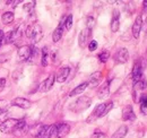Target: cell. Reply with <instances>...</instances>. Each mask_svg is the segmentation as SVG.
Returning <instances> with one entry per match:
<instances>
[{"instance_id":"cell-1","label":"cell","mask_w":147,"mask_h":138,"mask_svg":"<svg viewBox=\"0 0 147 138\" xmlns=\"http://www.w3.org/2000/svg\"><path fill=\"white\" fill-rule=\"evenodd\" d=\"M25 35L28 39H31L34 43H36L42 39L43 33H42V28L38 24H32V25L27 26V28L25 31Z\"/></svg>"},{"instance_id":"cell-2","label":"cell","mask_w":147,"mask_h":138,"mask_svg":"<svg viewBox=\"0 0 147 138\" xmlns=\"http://www.w3.org/2000/svg\"><path fill=\"white\" fill-rule=\"evenodd\" d=\"M91 103H92V100L87 96H80L79 99H77L75 102L73 103V105L70 106V110L78 113V112H82L84 110H86L87 108L91 106Z\"/></svg>"},{"instance_id":"cell-3","label":"cell","mask_w":147,"mask_h":138,"mask_svg":"<svg viewBox=\"0 0 147 138\" xmlns=\"http://www.w3.org/2000/svg\"><path fill=\"white\" fill-rule=\"evenodd\" d=\"M18 119H7L6 121L0 123V131L9 134V133H15L18 128Z\"/></svg>"},{"instance_id":"cell-4","label":"cell","mask_w":147,"mask_h":138,"mask_svg":"<svg viewBox=\"0 0 147 138\" xmlns=\"http://www.w3.org/2000/svg\"><path fill=\"white\" fill-rule=\"evenodd\" d=\"M105 108H107V103L98 104V105L94 109V111L91 113V116L86 119V122H87V123H92V122H94L96 119H98V118H101V117H104Z\"/></svg>"},{"instance_id":"cell-5","label":"cell","mask_w":147,"mask_h":138,"mask_svg":"<svg viewBox=\"0 0 147 138\" xmlns=\"http://www.w3.org/2000/svg\"><path fill=\"white\" fill-rule=\"evenodd\" d=\"M92 36V30L90 28H84L78 37V43H79V47L80 48H85L87 45V43H90V39Z\"/></svg>"},{"instance_id":"cell-6","label":"cell","mask_w":147,"mask_h":138,"mask_svg":"<svg viewBox=\"0 0 147 138\" xmlns=\"http://www.w3.org/2000/svg\"><path fill=\"white\" fill-rule=\"evenodd\" d=\"M55 75H50L45 80H43L41 84H40V86H38V92H49L52 86H53V84H55Z\"/></svg>"},{"instance_id":"cell-7","label":"cell","mask_w":147,"mask_h":138,"mask_svg":"<svg viewBox=\"0 0 147 138\" xmlns=\"http://www.w3.org/2000/svg\"><path fill=\"white\" fill-rule=\"evenodd\" d=\"M31 53H32V47L30 45H23L18 49V58L20 61H26L31 58Z\"/></svg>"},{"instance_id":"cell-8","label":"cell","mask_w":147,"mask_h":138,"mask_svg":"<svg viewBox=\"0 0 147 138\" xmlns=\"http://www.w3.org/2000/svg\"><path fill=\"white\" fill-rule=\"evenodd\" d=\"M140 79H143V66L140 61H137L132 69V80L134 83H137Z\"/></svg>"},{"instance_id":"cell-9","label":"cell","mask_w":147,"mask_h":138,"mask_svg":"<svg viewBox=\"0 0 147 138\" xmlns=\"http://www.w3.org/2000/svg\"><path fill=\"white\" fill-rule=\"evenodd\" d=\"M128 59H129V52L126 48L120 49L119 51L115 53V55H114V60L118 64H125V62L128 61Z\"/></svg>"},{"instance_id":"cell-10","label":"cell","mask_w":147,"mask_h":138,"mask_svg":"<svg viewBox=\"0 0 147 138\" xmlns=\"http://www.w3.org/2000/svg\"><path fill=\"white\" fill-rule=\"evenodd\" d=\"M65 18H66V17H65ZM65 18H63V19H61V22L59 23L58 27H57L55 31H53V34H52V40H53V42H55V43L59 42V41L61 40V37H62L63 30H65V26H63V24H65Z\"/></svg>"},{"instance_id":"cell-11","label":"cell","mask_w":147,"mask_h":138,"mask_svg":"<svg viewBox=\"0 0 147 138\" xmlns=\"http://www.w3.org/2000/svg\"><path fill=\"white\" fill-rule=\"evenodd\" d=\"M70 131V126L68 123H60L57 126V137L58 138H63L66 137Z\"/></svg>"},{"instance_id":"cell-12","label":"cell","mask_w":147,"mask_h":138,"mask_svg":"<svg viewBox=\"0 0 147 138\" xmlns=\"http://www.w3.org/2000/svg\"><path fill=\"white\" fill-rule=\"evenodd\" d=\"M142 27H143V18L139 15V16H137V18L135 19V23L132 25V35H134L135 39H138L139 37Z\"/></svg>"},{"instance_id":"cell-13","label":"cell","mask_w":147,"mask_h":138,"mask_svg":"<svg viewBox=\"0 0 147 138\" xmlns=\"http://www.w3.org/2000/svg\"><path fill=\"white\" fill-rule=\"evenodd\" d=\"M69 74H70V68L69 67H62L58 71V74L55 75V80L58 83H63V82L67 80Z\"/></svg>"},{"instance_id":"cell-14","label":"cell","mask_w":147,"mask_h":138,"mask_svg":"<svg viewBox=\"0 0 147 138\" xmlns=\"http://www.w3.org/2000/svg\"><path fill=\"white\" fill-rule=\"evenodd\" d=\"M11 104L15 106H18L20 109H30L32 106V102L24 97H16L15 100H13Z\"/></svg>"},{"instance_id":"cell-15","label":"cell","mask_w":147,"mask_h":138,"mask_svg":"<svg viewBox=\"0 0 147 138\" xmlns=\"http://www.w3.org/2000/svg\"><path fill=\"white\" fill-rule=\"evenodd\" d=\"M119 18H120V13L118 10H114L112 20H111V31L113 33L118 32V30H119V26H120V19Z\"/></svg>"},{"instance_id":"cell-16","label":"cell","mask_w":147,"mask_h":138,"mask_svg":"<svg viewBox=\"0 0 147 138\" xmlns=\"http://www.w3.org/2000/svg\"><path fill=\"white\" fill-rule=\"evenodd\" d=\"M122 119L125 121H134L136 119V116H135V112L132 110V108L128 105L123 109V112H122Z\"/></svg>"},{"instance_id":"cell-17","label":"cell","mask_w":147,"mask_h":138,"mask_svg":"<svg viewBox=\"0 0 147 138\" xmlns=\"http://www.w3.org/2000/svg\"><path fill=\"white\" fill-rule=\"evenodd\" d=\"M101 79H102V72H101V71H95V72H93L92 75L90 76V79H88L87 84H88L90 86L94 87L100 83Z\"/></svg>"},{"instance_id":"cell-18","label":"cell","mask_w":147,"mask_h":138,"mask_svg":"<svg viewBox=\"0 0 147 138\" xmlns=\"http://www.w3.org/2000/svg\"><path fill=\"white\" fill-rule=\"evenodd\" d=\"M98 97L100 99H105V97H108L109 96V94H110V83L109 82H105L102 86L100 87V89H98Z\"/></svg>"},{"instance_id":"cell-19","label":"cell","mask_w":147,"mask_h":138,"mask_svg":"<svg viewBox=\"0 0 147 138\" xmlns=\"http://www.w3.org/2000/svg\"><path fill=\"white\" fill-rule=\"evenodd\" d=\"M87 87H88V84H87V82H85V83H82L80 85H78L77 87H75L73 91L69 93V96H70V97H73V96H76V95H80L82 93H84V91H85Z\"/></svg>"},{"instance_id":"cell-20","label":"cell","mask_w":147,"mask_h":138,"mask_svg":"<svg viewBox=\"0 0 147 138\" xmlns=\"http://www.w3.org/2000/svg\"><path fill=\"white\" fill-rule=\"evenodd\" d=\"M128 133V127L127 126H121L118 128V130L112 135L111 138H123Z\"/></svg>"},{"instance_id":"cell-21","label":"cell","mask_w":147,"mask_h":138,"mask_svg":"<svg viewBox=\"0 0 147 138\" xmlns=\"http://www.w3.org/2000/svg\"><path fill=\"white\" fill-rule=\"evenodd\" d=\"M55 133H57V126H55V124L48 126V128H47V130L44 131V135H43L42 138H51Z\"/></svg>"},{"instance_id":"cell-22","label":"cell","mask_w":147,"mask_h":138,"mask_svg":"<svg viewBox=\"0 0 147 138\" xmlns=\"http://www.w3.org/2000/svg\"><path fill=\"white\" fill-rule=\"evenodd\" d=\"M14 18H15V16H14V14H13L11 12H6V13H5L3 15H2L1 19H2V23H3V24L8 25V24L13 23Z\"/></svg>"},{"instance_id":"cell-23","label":"cell","mask_w":147,"mask_h":138,"mask_svg":"<svg viewBox=\"0 0 147 138\" xmlns=\"http://www.w3.org/2000/svg\"><path fill=\"white\" fill-rule=\"evenodd\" d=\"M48 60H49V50L48 47H44L42 49V57H41V64L43 67L48 66Z\"/></svg>"},{"instance_id":"cell-24","label":"cell","mask_w":147,"mask_h":138,"mask_svg":"<svg viewBox=\"0 0 147 138\" xmlns=\"http://www.w3.org/2000/svg\"><path fill=\"white\" fill-rule=\"evenodd\" d=\"M140 111L144 116H147V95H143L140 100Z\"/></svg>"},{"instance_id":"cell-25","label":"cell","mask_w":147,"mask_h":138,"mask_svg":"<svg viewBox=\"0 0 147 138\" xmlns=\"http://www.w3.org/2000/svg\"><path fill=\"white\" fill-rule=\"evenodd\" d=\"M146 80L145 79H140L139 82L134 83V88H135V91H144L146 88Z\"/></svg>"},{"instance_id":"cell-26","label":"cell","mask_w":147,"mask_h":138,"mask_svg":"<svg viewBox=\"0 0 147 138\" xmlns=\"http://www.w3.org/2000/svg\"><path fill=\"white\" fill-rule=\"evenodd\" d=\"M63 26H65V30H67V31H69L71 28V26H73V15H68L67 17L65 18Z\"/></svg>"},{"instance_id":"cell-27","label":"cell","mask_w":147,"mask_h":138,"mask_svg":"<svg viewBox=\"0 0 147 138\" xmlns=\"http://www.w3.org/2000/svg\"><path fill=\"white\" fill-rule=\"evenodd\" d=\"M3 42L5 43H11V42H14V40H15V36H14V31H9L7 34H5V37H3Z\"/></svg>"},{"instance_id":"cell-28","label":"cell","mask_w":147,"mask_h":138,"mask_svg":"<svg viewBox=\"0 0 147 138\" xmlns=\"http://www.w3.org/2000/svg\"><path fill=\"white\" fill-rule=\"evenodd\" d=\"M109 57H110V53L108 51H103L98 54V59H100L101 62H107L108 59H109Z\"/></svg>"},{"instance_id":"cell-29","label":"cell","mask_w":147,"mask_h":138,"mask_svg":"<svg viewBox=\"0 0 147 138\" xmlns=\"http://www.w3.org/2000/svg\"><path fill=\"white\" fill-rule=\"evenodd\" d=\"M34 8H35V1H33V2H28V3H26V5L24 6V9H25L26 12H28L30 14L33 13Z\"/></svg>"},{"instance_id":"cell-30","label":"cell","mask_w":147,"mask_h":138,"mask_svg":"<svg viewBox=\"0 0 147 138\" xmlns=\"http://www.w3.org/2000/svg\"><path fill=\"white\" fill-rule=\"evenodd\" d=\"M8 116H9V112H8L7 109L1 110V111H0V122H3V121L7 120V119H8Z\"/></svg>"},{"instance_id":"cell-31","label":"cell","mask_w":147,"mask_h":138,"mask_svg":"<svg viewBox=\"0 0 147 138\" xmlns=\"http://www.w3.org/2000/svg\"><path fill=\"white\" fill-rule=\"evenodd\" d=\"M97 49V42L96 41H91L88 43V50L90 51H95Z\"/></svg>"},{"instance_id":"cell-32","label":"cell","mask_w":147,"mask_h":138,"mask_svg":"<svg viewBox=\"0 0 147 138\" xmlns=\"http://www.w3.org/2000/svg\"><path fill=\"white\" fill-rule=\"evenodd\" d=\"M91 138H108V136L105 135V134H103V133H98V131H96V133H94Z\"/></svg>"},{"instance_id":"cell-33","label":"cell","mask_w":147,"mask_h":138,"mask_svg":"<svg viewBox=\"0 0 147 138\" xmlns=\"http://www.w3.org/2000/svg\"><path fill=\"white\" fill-rule=\"evenodd\" d=\"M94 26V18L93 17H87V28L92 30Z\"/></svg>"},{"instance_id":"cell-34","label":"cell","mask_w":147,"mask_h":138,"mask_svg":"<svg viewBox=\"0 0 147 138\" xmlns=\"http://www.w3.org/2000/svg\"><path fill=\"white\" fill-rule=\"evenodd\" d=\"M5 86H6V79L5 78H0V92L3 91Z\"/></svg>"},{"instance_id":"cell-35","label":"cell","mask_w":147,"mask_h":138,"mask_svg":"<svg viewBox=\"0 0 147 138\" xmlns=\"http://www.w3.org/2000/svg\"><path fill=\"white\" fill-rule=\"evenodd\" d=\"M3 37H5V33L0 30V45L2 44V42H3Z\"/></svg>"},{"instance_id":"cell-36","label":"cell","mask_w":147,"mask_h":138,"mask_svg":"<svg viewBox=\"0 0 147 138\" xmlns=\"http://www.w3.org/2000/svg\"><path fill=\"white\" fill-rule=\"evenodd\" d=\"M144 28H145V32H146L147 34V17H146V20H145V24H144Z\"/></svg>"},{"instance_id":"cell-37","label":"cell","mask_w":147,"mask_h":138,"mask_svg":"<svg viewBox=\"0 0 147 138\" xmlns=\"http://www.w3.org/2000/svg\"><path fill=\"white\" fill-rule=\"evenodd\" d=\"M143 5H144V8H147V0H144V1H143Z\"/></svg>"},{"instance_id":"cell-38","label":"cell","mask_w":147,"mask_h":138,"mask_svg":"<svg viewBox=\"0 0 147 138\" xmlns=\"http://www.w3.org/2000/svg\"><path fill=\"white\" fill-rule=\"evenodd\" d=\"M0 47H1V45H0Z\"/></svg>"}]
</instances>
